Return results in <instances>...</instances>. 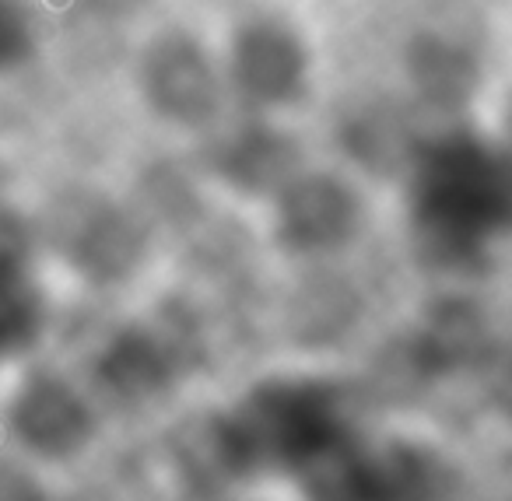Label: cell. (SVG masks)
Segmentation results:
<instances>
[{
	"mask_svg": "<svg viewBox=\"0 0 512 501\" xmlns=\"http://www.w3.org/2000/svg\"><path fill=\"white\" fill-rule=\"evenodd\" d=\"M144 95L165 120L200 127L218 113L221 85L197 43L169 39L144 64Z\"/></svg>",
	"mask_w": 512,
	"mask_h": 501,
	"instance_id": "7",
	"label": "cell"
},
{
	"mask_svg": "<svg viewBox=\"0 0 512 501\" xmlns=\"http://www.w3.org/2000/svg\"><path fill=\"white\" fill-rule=\"evenodd\" d=\"M29 53V22L22 11L0 8V71L15 67Z\"/></svg>",
	"mask_w": 512,
	"mask_h": 501,
	"instance_id": "13",
	"label": "cell"
},
{
	"mask_svg": "<svg viewBox=\"0 0 512 501\" xmlns=\"http://www.w3.org/2000/svg\"><path fill=\"white\" fill-rule=\"evenodd\" d=\"M67 256L92 281H120L137 263V232L113 207H81L67 225Z\"/></svg>",
	"mask_w": 512,
	"mask_h": 501,
	"instance_id": "9",
	"label": "cell"
},
{
	"mask_svg": "<svg viewBox=\"0 0 512 501\" xmlns=\"http://www.w3.org/2000/svg\"><path fill=\"white\" fill-rule=\"evenodd\" d=\"M414 232L442 263H470L512 235V155L477 137H446L414 165Z\"/></svg>",
	"mask_w": 512,
	"mask_h": 501,
	"instance_id": "2",
	"label": "cell"
},
{
	"mask_svg": "<svg viewBox=\"0 0 512 501\" xmlns=\"http://www.w3.org/2000/svg\"><path fill=\"white\" fill-rule=\"evenodd\" d=\"M292 144L285 137H278L274 130H246L235 144H228L225 151V172L235 183L260 190V186H278L285 190L295 176L292 172Z\"/></svg>",
	"mask_w": 512,
	"mask_h": 501,
	"instance_id": "10",
	"label": "cell"
},
{
	"mask_svg": "<svg viewBox=\"0 0 512 501\" xmlns=\"http://www.w3.org/2000/svg\"><path fill=\"white\" fill-rule=\"evenodd\" d=\"M0 501H46V498L29 477H22L18 470H8V466H0Z\"/></svg>",
	"mask_w": 512,
	"mask_h": 501,
	"instance_id": "14",
	"label": "cell"
},
{
	"mask_svg": "<svg viewBox=\"0 0 512 501\" xmlns=\"http://www.w3.org/2000/svg\"><path fill=\"white\" fill-rule=\"evenodd\" d=\"M43 333V302L25 284L0 288V368L22 358Z\"/></svg>",
	"mask_w": 512,
	"mask_h": 501,
	"instance_id": "11",
	"label": "cell"
},
{
	"mask_svg": "<svg viewBox=\"0 0 512 501\" xmlns=\"http://www.w3.org/2000/svg\"><path fill=\"white\" fill-rule=\"evenodd\" d=\"M351 431L344 393L320 375H271L214 414L200 431L204 470L218 480H256L267 473L299 477Z\"/></svg>",
	"mask_w": 512,
	"mask_h": 501,
	"instance_id": "1",
	"label": "cell"
},
{
	"mask_svg": "<svg viewBox=\"0 0 512 501\" xmlns=\"http://www.w3.org/2000/svg\"><path fill=\"white\" fill-rule=\"evenodd\" d=\"M362 225V200L344 179L330 172L295 176L278 190L274 235L288 253L323 256L348 246Z\"/></svg>",
	"mask_w": 512,
	"mask_h": 501,
	"instance_id": "6",
	"label": "cell"
},
{
	"mask_svg": "<svg viewBox=\"0 0 512 501\" xmlns=\"http://www.w3.org/2000/svg\"><path fill=\"white\" fill-rule=\"evenodd\" d=\"M25 270H29V228L18 214L0 207V288L25 284Z\"/></svg>",
	"mask_w": 512,
	"mask_h": 501,
	"instance_id": "12",
	"label": "cell"
},
{
	"mask_svg": "<svg viewBox=\"0 0 512 501\" xmlns=\"http://www.w3.org/2000/svg\"><path fill=\"white\" fill-rule=\"evenodd\" d=\"M306 501H439L442 470L432 452L411 442L344 438L295 477Z\"/></svg>",
	"mask_w": 512,
	"mask_h": 501,
	"instance_id": "3",
	"label": "cell"
},
{
	"mask_svg": "<svg viewBox=\"0 0 512 501\" xmlns=\"http://www.w3.org/2000/svg\"><path fill=\"white\" fill-rule=\"evenodd\" d=\"M232 78L253 106H288L306 88V53L288 32L274 25H253L235 43Z\"/></svg>",
	"mask_w": 512,
	"mask_h": 501,
	"instance_id": "8",
	"label": "cell"
},
{
	"mask_svg": "<svg viewBox=\"0 0 512 501\" xmlns=\"http://www.w3.org/2000/svg\"><path fill=\"white\" fill-rule=\"evenodd\" d=\"M4 424L29 456L71 463L92 449L99 435V410L64 372L29 368L4 403Z\"/></svg>",
	"mask_w": 512,
	"mask_h": 501,
	"instance_id": "5",
	"label": "cell"
},
{
	"mask_svg": "<svg viewBox=\"0 0 512 501\" xmlns=\"http://www.w3.org/2000/svg\"><path fill=\"white\" fill-rule=\"evenodd\" d=\"M200 344L176 323H130L99 347L92 379L120 407L162 400L197 368Z\"/></svg>",
	"mask_w": 512,
	"mask_h": 501,
	"instance_id": "4",
	"label": "cell"
}]
</instances>
